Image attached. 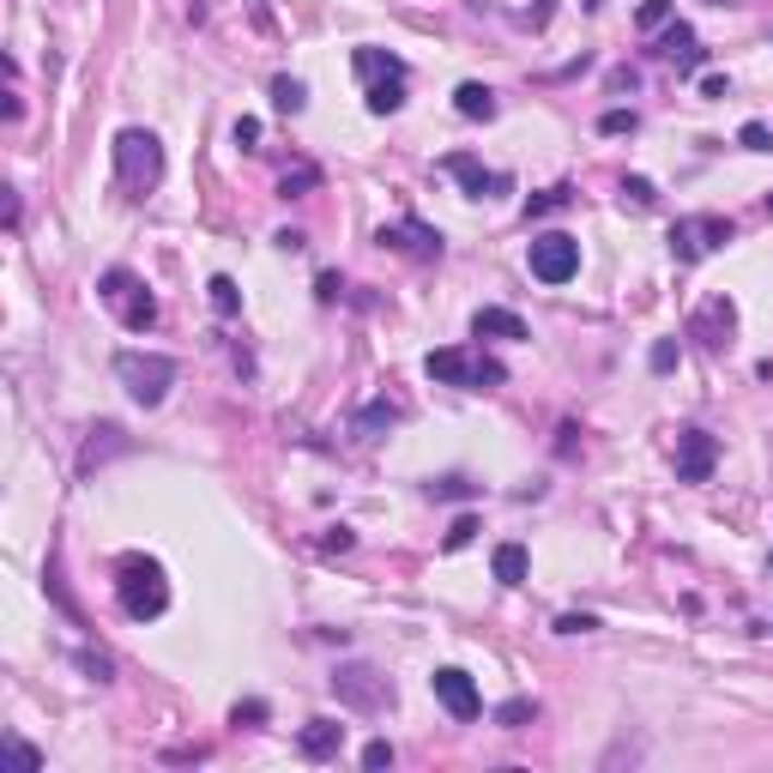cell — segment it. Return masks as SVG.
Listing matches in <instances>:
<instances>
[{
	"label": "cell",
	"instance_id": "obj_40",
	"mask_svg": "<svg viewBox=\"0 0 773 773\" xmlns=\"http://www.w3.org/2000/svg\"><path fill=\"white\" fill-rule=\"evenodd\" d=\"M237 725H261L266 720V701H237V713H230Z\"/></svg>",
	"mask_w": 773,
	"mask_h": 773
},
{
	"label": "cell",
	"instance_id": "obj_7",
	"mask_svg": "<svg viewBox=\"0 0 773 773\" xmlns=\"http://www.w3.org/2000/svg\"><path fill=\"white\" fill-rule=\"evenodd\" d=\"M732 237H737V224L720 218V212H695V218H677V224H671V261H677V266H695V261H708L713 249H725Z\"/></svg>",
	"mask_w": 773,
	"mask_h": 773
},
{
	"label": "cell",
	"instance_id": "obj_32",
	"mask_svg": "<svg viewBox=\"0 0 773 773\" xmlns=\"http://www.w3.org/2000/svg\"><path fill=\"white\" fill-rule=\"evenodd\" d=\"M737 145H744V152H773V133L761 128V121H744V128H737Z\"/></svg>",
	"mask_w": 773,
	"mask_h": 773
},
{
	"label": "cell",
	"instance_id": "obj_30",
	"mask_svg": "<svg viewBox=\"0 0 773 773\" xmlns=\"http://www.w3.org/2000/svg\"><path fill=\"white\" fill-rule=\"evenodd\" d=\"M478 496V484H466V478H435L430 484V502H466Z\"/></svg>",
	"mask_w": 773,
	"mask_h": 773
},
{
	"label": "cell",
	"instance_id": "obj_37",
	"mask_svg": "<svg viewBox=\"0 0 773 773\" xmlns=\"http://www.w3.org/2000/svg\"><path fill=\"white\" fill-rule=\"evenodd\" d=\"M237 145H242V152H261V121H254V116L237 121Z\"/></svg>",
	"mask_w": 773,
	"mask_h": 773
},
{
	"label": "cell",
	"instance_id": "obj_48",
	"mask_svg": "<svg viewBox=\"0 0 773 773\" xmlns=\"http://www.w3.org/2000/svg\"><path fill=\"white\" fill-rule=\"evenodd\" d=\"M768 218H773V194H768Z\"/></svg>",
	"mask_w": 773,
	"mask_h": 773
},
{
	"label": "cell",
	"instance_id": "obj_20",
	"mask_svg": "<svg viewBox=\"0 0 773 773\" xmlns=\"http://www.w3.org/2000/svg\"><path fill=\"white\" fill-rule=\"evenodd\" d=\"M454 109L466 121H490V116H496V92H490V85H478V80H466L454 92Z\"/></svg>",
	"mask_w": 773,
	"mask_h": 773
},
{
	"label": "cell",
	"instance_id": "obj_19",
	"mask_svg": "<svg viewBox=\"0 0 773 773\" xmlns=\"http://www.w3.org/2000/svg\"><path fill=\"white\" fill-rule=\"evenodd\" d=\"M109 454H128V435H121L116 423H97V430H92V442H85V454H80V472L104 466Z\"/></svg>",
	"mask_w": 773,
	"mask_h": 773
},
{
	"label": "cell",
	"instance_id": "obj_29",
	"mask_svg": "<svg viewBox=\"0 0 773 773\" xmlns=\"http://www.w3.org/2000/svg\"><path fill=\"white\" fill-rule=\"evenodd\" d=\"M671 13H677V0H641L635 25H641V31H659V25H671Z\"/></svg>",
	"mask_w": 773,
	"mask_h": 773
},
{
	"label": "cell",
	"instance_id": "obj_36",
	"mask_svg": "<svg viewBox=\"0 0 773 773\" xmlns=\"http://www.w3.org/2000/svg\"><path fill=\"white\" fill-rule=\"evenodd\" d=\"M363 768H394V744H387V737H375V744L363 749Z\"/></svg>",
	"mask_w": 773,
	"mask_h": 773
},
{
	"label": "cell",
	"instance_id": "obj_9",
	"mask_svg": "<svg viewBox=\"0 0 773 773\" xmlns=\"http://www.w3.org/2000/svg\"><path fill=\"white\" fill-rule=\"evenodd\" d=\"M526 266H532L538 285H568V278L580 273V242L563 237V230H551V237H532V249H526Z\"/></svg>",
	"mask_w": 773,
	"mask_h": 773
},
{
	"label": "cell",
	"instance_id": "obj_42",
	"mask_svg": "<svg viewBox=\"0 0 773 773\" xmlns=\"http://www.w3.org/2000/svg\"><path fill=\"white\" fill-rule=\"evenodd\" d=\"M575 435H580L575 423H563V430H556V454H563V459H575V447H580Z\"/></svg>",
	"mask_w": 773,
	"mask_h": 773
},
{
	"label": "cell",
	"instance_id": "obj_14",
	"mask_svg": "<svg viewBox=\"0 0 773 773\" xmlns=\"http://www.w3.org/2000/svg\"><path fill=\"white\" fill-rule=\"evenodd\" d=\"M442 170L454 176V182L466 188L472 200H490V194H508V188H514L502 170H484V164H478L472 152H447V158H442Z\"/></svg>",
	"mask_w": 773,
	"mask_h": 773
},
{
	"label": "cell",
	"instance_id": "obj_11",
	"mask_svg": "<svg viewBox=\"0 0 773 773\" xmlns=\"http://www.w3.org/2000/svg\"><path fill=\"white\" fill-rule=\"evenodd\" d=\"M732 333H737V302L725 297V290H720V297H708L689 315V339L701 345V351H725V345H732Z\"/></svg>",
	"mask_w": 773,
	"mask_h": 773
},
{
	"label": "cell",
	"instance_id": "obj_41",
	"mask_svg": "<svg viewBox=\"0 0 773 773\" xmlns=\"http://www.w3.org/2000/svg\"><path fill=\"white\" fill-rule=\"evenodd\" d=\"M351 544H357V532H351V526H333V532L321 538V551H351Z\"/></svg>",
	"mask_w": 773,
	"mask_h": 773
},
{
	"label": "cell",
	"instance_id": "obj_8",
	"mask_svg": "<svg viewBox=\"0 0 773 773\" xmlns=\"http://www.w3.org/2000/svg\"><path fill=\"white\" fill-rule=\"evenodd\" d=\"M333 695H339L345 708H357V713H381V708H394V683L381 677L375 665H339L333 671Z\"/></svg>",
	"mask_w": 773,
	"mask_h": 773
},
{
	"label": "cell",
	"instance_id": "obj_34",
	"mask_svg": "<svg viewBox=\"0 0 773 773\" xmlns=\"http://www.w3.org/2000/svg\"><path fill=\"white\" fill-rule=\"evenodd\" d=\"M647 363H653V375H671V369H677V339H659Z\"/></svg>",
	"mask_w": 773,
	"mask_h": 773
},
{
	"label": "cell",
	"instance_id": "obj_22",
	"mask_svg": "<svg viewBox=\"0 0 773 773\" xmlns=\"http://www.w3.org/2000/svg\"><path fill=\"white\" fill-rule=\"evenodd\" d=\"M568 206H575V188L556 182V188H544V194L526 200V224H532V218H551V212H568Z\"/></svg>",
	"mask_w": 773,
	"mask_h": 773
},
{
	"label": "cell",
	"instance_id": "obj_45",
	"mask_svg": "<svg viewBox=\"0 0 773 773\" xmlns=\"http://www.w3.org/2000/svg\"><path fill=\"white\" fill-rule=\"evenodd\" d=\"M273 242H278V249H285V254H297V249H302V242H309V237H302V230H278Z\"/></svg>",
	"mask_w": 773,
	"mask_h": 773
},
{
	"label": "cell",
	"instance_id": "obj_33",
	"mask_svg": "<svg viewBox=\"0 0 773 773\" xmlns=\"http://www.w3.org/2000/svg\"><path fill=\"white\" fill-rule=\"evenodd\" d=\"M599 629V616H587V611H568V616H556V635H592Z\"/></svg>",
	"mask_w": 773,
	"mask_h": 773
},
{
	"label": "cell",
	"instance_id": "obj_25",
	"mask_svg": "<svg viewBox=\"0 0 773 773\" xmlns=\"http://www.w3.org/2000/svg\"><path fill=\"white\" fill-rule=\"evenodd\" d=\"M315 188H321V170H315V164H297V170L278 176V194H285V200H302V194H315Z\"/></svg>",
	"mask_w": 773,
	"mask_h": 773
},
{
	"label": "cell",
	"instance_id": "obj_4",
	"mask_svg": "<svg viewBox=\"0 0 773 773\" xmlns=\"http://www.w3.org/2000/svg\"><path fill=\"white\" fill-rule=\"evenodd\" d=\"M351 67H357V80H363V104L369 116H394L399 104H406V85H411V67L399 61V55L387 49H351Z\"/></svg>",
	"mask_w": 773,
	"mask_h": 773
},
{
	"label": "cell",
	"instance_id": "obj_39",
	"mask_svg": "<svg viewBox=\"0 0 773 773\" xmlns=\"http://www.w3.org/2000/svg\"><path fill=\"white\" fill-rule=\"evenodd\" d=\"M7 756H19L25 768H43V749H31L25 737H7Z\"/></svg>",
	"mask_w": 773,
	"mask_h": 773
},
{
	"label": "cell",
	"instance_id": "obj_12",
	"mask_svg": "<svg viewBox=\"0 0 773 773\" xmlns=\"http://www.w3.org/2000/svg\"><path fill=\"white\" fill-rule=\"evenodd\" d=\"M430 689H435V701H442L454 720H478V713H484V695H478V683L466 677L459 665H442L430 677Z\"/></svg>",
	"mask_w": 773,
	"mask_h": 773
},
{
	"label": "cell",
	"instance_id": "obj_46",
	"mask_svg": "<svg viewBox=\"0 0 773 773\" xmlns=\"http://www.w3.org/2000/svg\"><path fill=\"white\" fill-rule=\"evenodd\" d=\"M580 7H587V13H599V7H604V0H580Z\"/></svg>",
	"mask_w": 773,
	"mask_h": 773
},
{
	"label": "cell",
	"instance_id": "obj_13",
	"mask_svg": "<svg viewBox=\"0 0 773 773\" xmlns=\"http://www.w3.org/2000/svg\"><path fill=\"white\" fill-rule=\"evenodd\" d=\"M720 466V442L708 430H683L677 435V484H708Z\"/></svg>",
	"mask_w": 773,
	"mask_h": 773
},
{
	"label": "cell",
	"instance_id": "obj_17",
	"mask_svg": "<svg viewBox=\"0 0 773 773\" xmlns=\"http://www.w3.org/2000/svg\"><path fill=\"white\" fill-rule=\"evenodd\" d=\"M297 749H302L309 761L339 756V749H345V725H339V720H309V725H302V737H297Z\"/></svg>",
	"mask_w": 773,
	"mask_h": 773
},
{
	"label": "cell",
	"instance_id": "obj_47",
	"mask_svg": "<svg viewBox=\"0 0 773 773\" xmlns=\"http://www.w3.org/2000/svg\"><path fill=\"white\" fill-rule=\"evenodd\" d=\"M708 7H744V0H708Z\"/></svg>",
	"mask_w": 773,
	"mask_h": 773
},
{
	"label": "cell",
	"instance_id": "obj_6",
	"mask_svg": "<svg viewBox=\"0 0 773 773\" xmlns=\"http://www.w3.org/2000/svg\"><path fill=\"white\" fill-rule=\"evenodd\" d=\"M116 375H121V387L152 411V406H164V394L176 387V357H164V351H121Z\"/></svg>",
	"mask_w": 773,
	"mask_h": 773
},
{
	"label": "cell",
	"instance_id": "obj_16",
	"mask_svg": "<svg viewBox=\"0 0 773 773\" xmlns=\"http://www.w3.org/2000/svg\"><path fill=\"white\" fill-rule=\"evenodd\" d=\"M399 418H406V411H399L394 399H369V406L351 418V442H381V435L394 430Z\"/></svg>",
	"mask_w": 773,
	"mask_h": 773
},
{
	"label": "cell",
	"instance_id": "obj_43",
	"mask_svg": "<svg viewBox=\"0 0 773 773\" xmlns=\"http://www.w3.org/2000/svg\"><path fill=\"white\" fill-rule=\"evenodd\" d=\"M635 85H641V73H635V67H616V73H611V92H635Z\"/></svg>",
	"mask_w": 773,
	"mask_h": 773
},
{
	"label": "cell",
	"instance_id": "obj_18",
	"mask_svg": "<svg viewBox=\"0 0 773 773\" xmlns=\"http://www.w3.org/2000/svg\"><path fill=\"white\" fill-rule=\"evenodd\" d=\"M472 333H478V339H532V333H526V321L514 315V309H478Z\"/></svg>",
	"mask_w": 773,
	"mask_h": 773
},
{
	"label": "cell",
	"instance_id": "obj_21",
	"mask_svg": "<svg viewBox=\"0 0 773 773\" xmlns=\"http://www.w3.org/2000/svg\"><path fill=\"white\" fill-rule=\"evenodd\" d=\"M273 109L278 116H302V109H309V85L290 80V73H278L273 80Z\"/></svg>",
	"mask_w": 773,
	"mask_h": 773
},
{
	"label": "cell",
	"instance_id": "obj_1",
	"mask_svg": "<svg viewBox=\"0 0 773 773\" xmlns=\"http://www.w3.org/2000/svg\"><path fill=\"white\" fill-rule=\"evenodd\" d=\"M116 604L128 623H158L170 611V580H164V563L145 551L116 556Z\"/></svg>",
	"mask_w": 773,
	"mask_h": 773
},
{
	"label": "cell",
	"instance_id": "obj_38",
	"mask_svg": "<svg viewBox=\"0 0 773 773\" xmlns=\"http://www.w3.org/2000/svg\"><path fill=\"white\" fill-rule=\"evenodd\" d=\"M315 297H321V302H339V297H345V278H339V273H321V278H315Z\"/></svg>",
	"mask_w": 773,
	"mask_h": 773
},
{
	"label": "cell",
	"instance_id": "obj_24",
	"mask_svg": "<svg viewBox=\"0 0 773 773\" xmlns=\"http://www.w3.org/2000/svg\"><path fill=\"white\" fill-rule=\"evenodd\" d=\"M490 568H496L502 587H520V580H526V544H502L496 563H490Z\"/></svg>",
	"mask_w": 773,
	"mask_h": 773
},
{
	"label": "cell",
	"instance_id": "obj_27",
	"mask_svg": "<svg viewBox=\"0 0 773 773\" xmlns=\"http://www.w3.org/2000/svg\"><path fill=\"white\" fill-rule=\"evenodd\" d=\"M73 665H80L92 683H109V677H116V659H109V653H92V647H80V653H73Z\"/></svg>",
	"mask_w": 773,
	"mask_h": 773
},
{
	"label": "cell",
	"instance_id": "obj_23",
	"mask_svg": "<svg viewBox=\"0 0 773 773\" xmlns=\"http://www.w3.org/2000/svg\"><path fill=\"white\" fill-rule=\"evenodd\" d=\"M206 297H212V309H218L224 321H237V315H242V290H237V278H230V273H218V278H212V285H206Z\"/></svg>",
	"mask_w": 773,
	"mask_h": 773
},
{
	"label": "cell",
	"instance_id": "obj_31",
	"mask_svg": "<svg viewBox=\"0 0 773 773\" xmlns=\"http://www.w3.org/2000/svg\"><path fill=\"white\" fill-rule=\"evenodd\" d=\"M623 200H629V206H641V212L659 206V194H653V182H647V176H629V182H623Z\"/></svg>",
	"mask_w": 773,
	"mask_h": 773
},
{
	"label": "cell",
	"instance_id": "obj_10",
	"mask_svg": "<svg viewBox=\"0 0 773 773\" xmlns=\"http://www.w3.org/2000/svg\"><path fill=\"white\" fill-rule=\"evenodd\" d=\"M375 242L381 249H399V254H411V261H442V230H435V224H423V218H394V224H381L375 230Z\"/></svg>",
	"mask_w": 773,
	"mask_h": 773
},
{
	"label": "cell",
	"instance_id": "obj_5",
	"mask_svg": "<svg viewBox=\"0 0 773 773\" xmlns=\"http://www.w3.org/2000/svg\"><path fill=\"white\" fill-rule=\"evenodd\" d=\"M97 297L116 309V321L128 333H152V327H158V297H152V290H145L128 266H109V273L97 278Z\"/></svg>",
	"mask_w": 773,
	"mask_h": 773
},
{
	"label": "cell",
	"instance_id": "obj_44",
	"mask_svg": "<svg viewBox=\"0 0 773 773\" xmlns=\"http://www.w3.org/2000/svg\"><path fill=\"white\" fill-rule=\"evenodd\" d=\"M701 92H708V97H732V80H725V73H708V80H701Z\"/></svg>",
	"mask_w": 773,
	"mask_h": 773
},
{
	"label": "cell",
	"instance_id": "obj_2",
	"mask_svg": "<svg viewBox=\"0 0 773 773\" xmlns=\"http://www.w3.org/2000/svg\"><path fill=\"white\" fill-rule=\"evenodd\" d=\"M423 369H430V381L459 387V394H490V387L508 381V369H502L484 345H447V351H430V357H423Z\"/></svg>",
	"mask_w": 773,
	"mask_h": 773
},
{
	"label": "cell",
	"instance_id": "obj_15",
	"mask_svg": "<svg viewBox=\"0 0 773 773\" xmlns=\"http://www.w3.org/2000/svg\"><path fill=\"white\" fill-rule=\"evenodd\" d=\"M659 55L677 67L683 80H689V73H701V61H708V49H701V37H695L689 25H671L665 37H659Z\"/></svg>",
	"mask_w": 773,
	"mask_h": 773
},
{
	"label": "cell",
	"instance_id": "obj_3",
	"mask_svg": "<svg viewBox=\"0 0 773 773\" xmlns=\"http://www.w3.org/2000/svg\"><path fill=\"white\" fill-rule=\"evenodd\" d=\"M116 182H121V194H128V200L158 194V182H164L158 133H145V128H121L116 133Z\"/></svg>",
	"mask_w": 773,
	"mask_h": 773
},
{
	"label": "cell",
	"instance_id": "obj_35",
	"mask_svg": "<svg viewBox=\"0 0 773 773\" xmlns=\"http://www.w3.org/2000/svg\"><path fill=\"white\" fill-rule=\"evenodd\" d=\"M641 121H635V109H611V116L599 121V133H635Z\"/></svg>",
	"mask_w": 773,
	"mask_h": 773
},
{
	"label": "cell",
	"instance_id": "obj_28",
	"mask_svg": "<svg viewBox=\"0 0 773 773\" xmlns=\"http://www.w3.org/2000/svg\"><path fill=\"white\" fill-rule=\"evenodd\" d=\"M484 532V526H478V514H459L454 526H447V538H442V551H466V544H472V538Z\"/></svg>",
	"mask_w": 773,
	"mask_h": 773
},
{
	"label": "cell",
	"instance_id": "obj_26",
	"mask_svg": "<svg viewBox=\"0 0 773 773\" xmlns=\"http://www.w3.org/2000/svg\"><path fill=\"white\" fill-rule=\"evenodd\" d=\"M526 720H538V701H532V695H514V701H502V708H496V725H502V732H520Z\"/></svg>",
	"mask_w": 773,
	"mask_h": 773
}]
</instances>
